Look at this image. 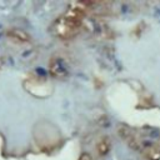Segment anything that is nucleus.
<instances>
[{
	"label": "nucleus",
	"instance_id": "1",
	"mask_svg": "<svg viewBox=\"0 0 160 160\" xmlns=\"http://www.w3.org/2000/svg\"><path fill=\"white\" fill-rule=\"evenodd\" d=\"M51 72L55 76H60V78L68 74V70H66V68L64 65V61L61 59H56V60L52 61V64H51Z\"/></svg>",
	"mask_w": 160,
	"mask_h": 160
},
{
	"label": "nucleus",
	"instance_id": "3",
	"mask_svg": "<svg viewBox=\"0 0 160 160\" xmlns=\"http://www.w3.org/2000/svg\"><path fill=\"white\" fill-rule=\"evenodd\" d=\"M2 31H4V28H2V25L0 24V38H1V35H2Z\"/></svg>",
	"mask_w": 160,
	"mask_h": 160
},
{
	"label": "nucleus",
	"instance_id": "2",
	"mask_svg": "<svg viewBox=\"0 0 160 160\" xmlns=\"http://www.w3.org/2000/svg\"><path fill=\"white\" fill-rule=\"evenodd\" d=\"M80 160H91V156L89 154H82L81 158H80Z\"/></svg>",
	"mask_w": 160,
	"mask_h": 160
}]
</instances>
